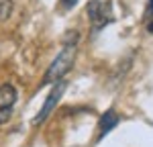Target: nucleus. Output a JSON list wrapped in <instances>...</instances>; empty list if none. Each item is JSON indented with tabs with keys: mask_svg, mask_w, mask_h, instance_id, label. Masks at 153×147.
I'll return each mask as SVG.
<instances>
[{
	"mask_svg": "<svg viewBox=\"0 0 153 147\" xmlns=\"http://www.w3.org/2000/svg\"><path fill=\"white\" fill-rule=\"evenodd\" d=\"M74 59H76V47L74 45H65V47L59 51V55L53 59V63L49 65L47 74L43 78V84H55V82H59L71 70Z\"/></svg>",
	"mask_w": 153,
	"mask_h": 147,
	"instance_id": "obj_1",
	"label": "nucleus"
},
{
	"mask_svg": "<svg viewBox=\"0 0 153 147\" xmlns=\"http://www.w3.org/2000/svg\"><path fill=\"white\" fill-rule=\"evenodd\" d=\"M149 6H151V12H153V0H149ZM149 31H153V23L149 24Z\"/></svg>",
	"mask_w": 153,
	"mask_h": 147,
	"instance_id": "obj_8",
	"label": "nucleus"
},
{
	"mask_svg": "<svg viewBox=\"0 0 153 147\" xmlns=\"http://www.w3.org/2000/svg\"><path fill=\"white\" fill-rule=\"evenodd\" d=\"M65 88H68V84H65V82H57V84H53V90L49 92V96H47V100H45V104L41 106L39 114L33 119V125H43V122H45V119H47L49 114L53 112V108L57 106L59 98L63 96Z\"/></svg>",
	"mask_w": 153,
	"mask_h": 147,
	"instance_id": "obj_3",
	"label": "nucleus"
},
{
	"mask_svg": "<svg viewBox=\"0 0 153 147\" xmlns=\"http://www.w3.org/2000/svg\"><path fill=\"white\" fill-rule=\"evenodd\" d=\"M14 102H16V88L10 84H2L0 86V125H4L10 119Z\"/></svg>",
	"mask_w": 153,
	"mask_h": 147,
	"instance_id": "obj_4",
	"label": "nucleus"
},
{
	"mask_svg": "<svg viewBox=\"0 0 153 147\" xmlns=\"http://www.w3.org/2000/svg\"><path fill=\"white\" fill-rule=\"evenodd\" d=\"M88 16L94 29H102L108 23L114 21L112 14V2L110 0H90L88 2Z\"/></svg>",
	"mask_w": 153,
	"mask_h": 147,
	"instance_id": "obj_2",
	"label": "nucleus"
},
{
	"mask_svg": "<svg viewBox=\"0 0 153 147\" xmlns=\"http://www.w3.org/2000/svg\"><path fill=\"white\" fill-rule=\"evenodd\" d=\"M118 121H120V119H118V114H117V112H114L112 108H110V110H106L104 114H102V119H100V129H98V139H102V137H104V135L108 133L110 129H114V127L118 125Z\"/></svg>",
	"mask_w": 153,
	"mask_h": 147,
	"instance_id": "obj_5",
	"label": "nucleus"
},
{
	"mask_svg": "<svg viewBox=\"0 0 153 147\" xmlns=\"http://www.w3.org/2000/svg\"><path fill=\"white\" fill-rule=\"evenodd\" d=\"M76 2H78V0H61V8H63V10H71V8L76 6Z\"/></svg>",
	"mask_w": 153,
	"mask_h": 147,
	"instance_id": "obj_7",
	"label": "nucleus"
},
{
	"mask_svg": "<svg viewBox=\"0 0 153 147\" xmlns=\"http://www.w3.org/2000/svg\"><path fill=\"white\" fill-rule=\"evenodd\" d=\"M10 10H12V2L10 0H0V21L8 19Z\"/></svg>",
	"mask_w": 153,
	"mask_h": 147,
	"instance_id": "obj_6",
	"label": "nucleus"
}]
</instances>
